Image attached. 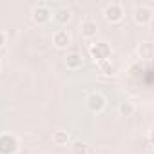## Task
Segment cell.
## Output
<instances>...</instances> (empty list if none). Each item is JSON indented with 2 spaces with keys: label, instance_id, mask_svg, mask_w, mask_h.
Masks as SVG:
<instances>
[{
  "label": "cell",
  "instance_id": "obj_1",
  "mask_svg": "<svg viewBox=\"0 0 154 154\" xmlns=\"http://www.w3.org/2000/svg\"><path fill=\"white\" fill-rule=\"evenodd\" d=\"M89 54L91 58L98 63L102 60H109L111 58V45L105 44V42H98V44H93L91 49H89Z\"/></svg>",
  "mask_w": 154,
  "mask_h": 154
},
{
  "label": "cell",
  "instance_id": "obj_2",
  "mask_svg": "<svg viewBox=\"0 0 154 154\" xmlns=\"http://www.w3.org/2000/svg\"><path fill=\"white\" fill-rule=\"evenodd\" d=\"M18 150V140L13 134H0V154H17Z\"/></svg>",
  "mask_w": 154,
  "mask_h": 154
},
{
  "label": "cell",
  "instance_id": "obj_3",
  "mask_svg": "<svg viewBox=\"0 0 154 154\" xmlns=\"http://www.w3.org/2000/svg\"><path fill=\"white\" fill-rule=\"evenodd\" d=\"M103 17H105L107 22H111V24H118V22L123 18V8H122V4H118V2H111V4H107L105 9H103Z\"/></svg>",
  "mask_w": 154,
  "mask_h": 154
},
{
  "label": "cell",
  "instance_id": "obj_4",
  "mask_svg": "<svg viewBox=\"0 0 154 154\" xmlns=\"http://www.w3.org/2000/svg\"><path fill=\"white\" fill-rule=\"evenodd\" d=\"M85 105H87V109L91 112H102L105 109V105H107V100L100 93H91L87 96V100H85Z\"/></svg>",
  "mask_w": 154,
  "mask_h": 154
},
{
  "label": "cell",
  "instance_id": "obj_5",
  "mask_svg": "<svg viewBox=\"0 0 154 154\" xmlns=\"http://www.w3.org/2000/svg\"><path fill=\"white\" fill-rule=\"evenodd\" d=\"M152 15H154V11H152L149 6H138V8L134 9L132 18H134V22H136L138 26H149V24L152 22Z\"/></svg>",
  "mask_w": 154,
  "mask_h": 154
},
{
  "label": "cell",
  "instance_id": "obj_6",
  "mask_svg": "<svg viewBox=\"0 0 154 154\" xmlns=\"http://www.w3.org/2000/svg\"><path fill=\"white\" fill-rule=\"evenodd\" d=\"M51 9L45 6V4H38V6H35L33 8V11H31V18H33V22L35 24H47L49 20H51Z\"/></svg>",
  "mask_w": 154,
  "mask_h": 154
},
{
  "label": "cell",
  "instance_id": "obj_7",
  "mask_svg": "<svg viewBox=\"0 0 154 154\" xmlns=\"http://www.w3.org/2000/svg\"><path fill=\"white\" fill-rule=\"evenodd\" d=\"M53 44H54L58 49L69 47V45H71V35H69L65 29H58V31H54V35H53Z\"/></svg>",
  "mask_w": 154,
  "mask_h": 154
},
{
  "label": "cell",
  "instance_id": "obj_8",
  "mask_svg": "<svg viewBox=\"0 0 154 154\" xmlns=\"http://www.w3.org/2000/svg\"><path fill=\"white\" fill-rule=\"evenodd\" d=\"M80 29H82V36H85V38H94L96 33H98V24H96L94 20H84Z\"/></svg>",
  "mask_w": 154,
  "mask_h": 154
},
{
  "label": "cell",
  "instance_id": "obj_9",
  "mask_svg": "<svg viewBox=\"0 0 154 154\" xmlns=\"http://www.w3.org/2000/svg\"><path fill=\"white\" fill-rule=\"evenodd\" d=\"M82 63H84V58H82V54H78V53H69V54L65 56V65H67V69H80Z\"/></svg>",
  "mask_w": 154,
  "mask_h": 154
},
{
  "label": "cell",
  "instance_id": "obj_10",
  "mask_svg": "<svg viewBox=\"0 0 154 154\" xmlns=\"http://www.w3.org/2000/svg\"><path fill=\"white\" fill-rule=\"evenodd\" d=\"M53 17H54V20H56L58 24H67V22L71 20V11H69L67 8H58V9H54Z\"/></svg>",
  "mask_w": 154,
  "mask_h": 154
},
{
  "label": "cell",
  "instance_id": "obj_11",
  "mask_svg": "<svg viewBox=\"0 0 154 154\" xmlns=\"http://www.w3.org/2000/svg\"><path fill=\"white\" fill-rule=\"evenodd\" d=\"M98 71H100L102 74H105V76H111V74L116 72V67H114V63H112L111 58H109V60H102V62H98Z\"/></svg>",
  "mask_w": 154,
  "mask_h": 154
},
{
  "label": "cell",
  "instance_id": "obj_12",
  "mask_svg": "<svg viewBox=\"0 0 154 154\" xmlns=\"http://www.w3.org/2000/svg\"><path fill=\"white\" fill-rule=\"evenodd\" d=\"M138 53H140V58H143V60H150V58H152V53H154L152 44H150V42H143V44H140Z\"/></svg>",
  "mask_w": 154,
  "mask_h": 154
},
{
  "label": "cell",
  "instance_id": "obj_13",
  "mask_svg": "<svg viewBox=\"0 0 154 154\" xmlns=\"http://www.w3.org/2000/svg\"><path fill=\"white\" fill-rule=\"evenodd\" d=\"M53 141H54V145H60V147L67 145L69 143V132L67 131H54L53 132Z\"/></svg>",
  "mask_w": 154,
  "mask_h": 154
},
{
  "label": "cell",
  "instance_id": "obj_14",
  "mask_svg": "<svg viewBox=\"0 0 154 154\" xmlns=\"http://www.w3.org/2000/svg\"><path fill=\"white\" fill-rule=\"evenodd\" d=\"M118 109H120V114H122V116H131V114L134 112V105H132V102H122Z\"/></svg>",
  "mask_w": 154,
  "mask_h": 154
},
{
  "label": "cell",
  "instance_id": "obj_15",
  "mask_svg": "<svg viewBox=\"0 0 154 154\" xmlns=\"http://www.w3.org/2000/svg\"><path fill=\"white\" fill-rule=\"evenodd\" d=\"M87 150H89V147L84 141H76L72 145V154H87Z\"/></svg>",
  "mask_w": 154,
  "mask_h": 154
},
{
  "label": "cell",
  "instance_id": "obj_16",
  "mask_svg": "<svg viewBox=\"0 0 154 154\" xmlns=\"http://www.w3.org/2000/svg\"><path fill=\"white\" fill-rule=\"evenodd\" d=\"M129 72H131V76H132V78H140V76H141V72H143V67H141V63H132V65H131V69H129Z\"/></svg>",
  "mask_w": 154,
  "mask_h": 154
},
{
  "label": "cell",
  "instance_id": "obj_17",
  "mask_svg": "<svg viewBox=\"0 0 154 154\" xmlns=\"http://www.w3.org/2000/svg\"><path fill=\"white\" fill-rule=\"evenodd\" d=\"M6 44V33L4 31H0V47H2Z\"/></svg>",
  "mask_w": 154,
  "mask_h": 154
},
{
  "label": "cell",
  "instance_id": "obj_18",
  "mask_svg": "<svg viewBox=\"0 0 154 154\" xmlns=\"http://www.w3.org/2000/svg\"><path fill=\"white\" fill-rule=\"evenodd\" d=\"M44 154H51V152H44Z\"/></svg>",
  "mask_w": 154,
  "mask_h": 154
},
{
  "label": "cell",
  "instance_id": "obj_19",
  "mask_svg": "<svg viewBox=\"0 0 154 154\" xmlns=\"http://www.w3.org/2000/svg\"><path fill=\"white\" fill-rule=\"evenodd\" d=\"M0 69H2V63H0Z\"/></svg>",
  "mask_w": 154,
  "mask_h": 154
}]
</instances>
